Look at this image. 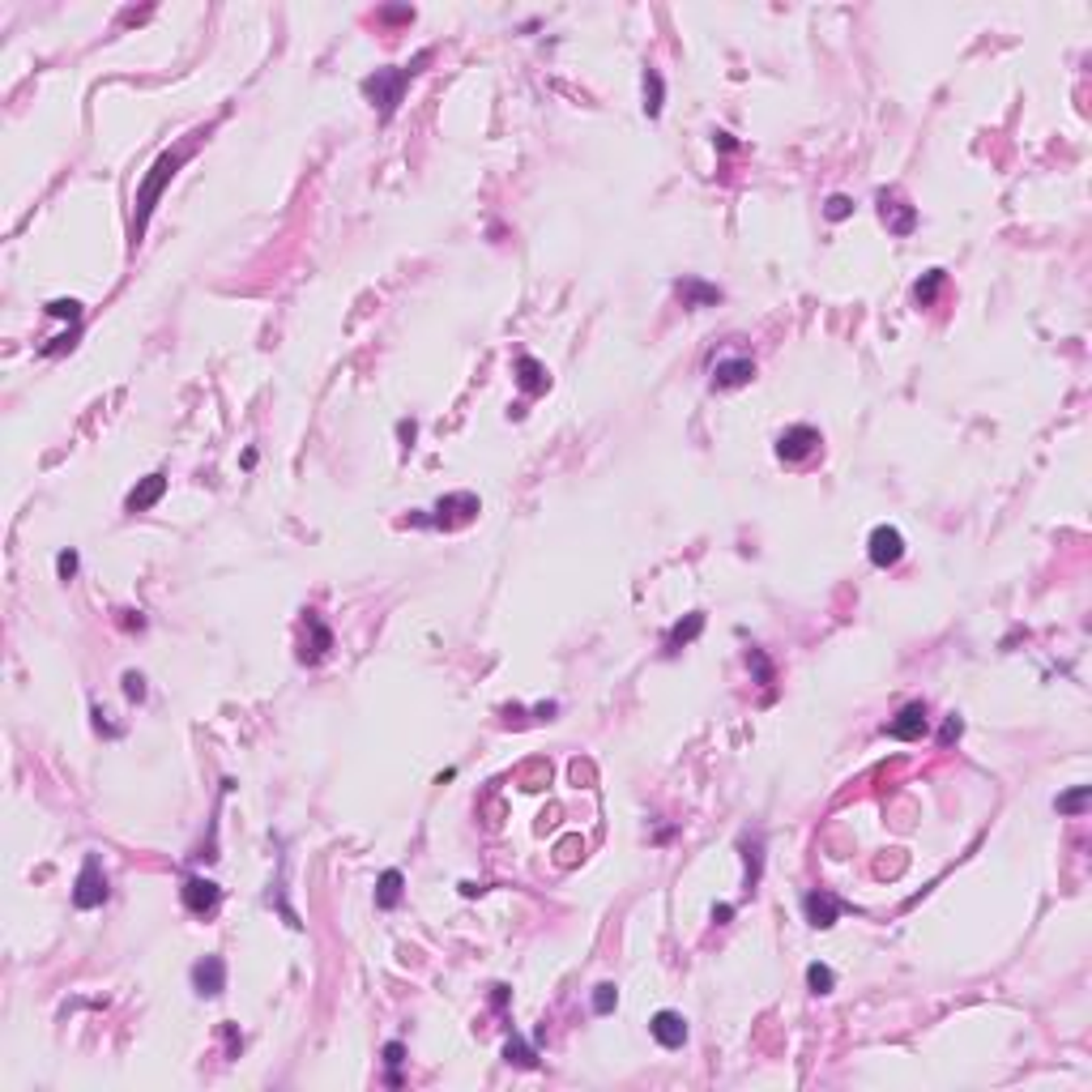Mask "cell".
Segmentation results:
<instances>
[{
    "instance_id": "6da1fadb",
    "label": "cell",
    "mask_w": 1092,
    "mask_h": 1092,
    "mask_svg": "<svg viewBox=\"0 0 1092 1092\" xmlns=\"http://www.w3.org/2000/svg\"><path fill=\"white\" fill-rule=\"evenodd\" d=\"M427 60H431V52H418L410 64H397V69H376L371 78H363V95L371 98V107H380V120H393L397 103H401V90L418 78V69H423Z\"/></svg>"
},
{
    "instance_id": "7a4b0ae2",
    "label": "cell",
    "mask_w": 1092,
    "mask_h": 1092,
    "mask_svg": "<svg viewBox=\"0 0 1092 1092\" xmlns=\"http://www.w3.org/2000/svg\"><path fill=\"white\" fill-rule=\"evenodd\" d=\"M184 150H167V154H158V162L150 167V176L141 179V188H136V214H133V244L145 235V222H150V214H154L158 196H162V188L176 179V171L184 167Z\"/></svg>"
},
{
    "instance_id": "3957f363",
    "label": "cell",
    "mask_w": 1092,
    "mask_h": 1092,
    "mask_svg": "<svg viewBox=\"0 0 1092 1092\" xmlns=\"http://www.w3.org/2000/svg\"><path fill=\"white\" fill-rule=\"evenodd\" d=\"M474 512H478V495H469V491H457V495H444V500L435 504V517H423V512H414V517H410V525H440V529H452V525H466V521H474Z\"/></svg>"
},
{
    "instance_id": "277c9868",
    "label": "cell",
    "mask_w": 1092,
    "mask_h": 1092,
    "mask_svg": "<svg viewBox=\"0 0 1092 1092\" xmlns=\"http://www.w3.org/2000/svg\"><path fill=\"white\" fill-rule=\"evenodd\" d=\"M107 897H112V888H107V875H103V862H98V854H86L78 883H73V905L78 909H98Z\"/></svg>"
},
{
    "instance_id": "5b68a950",
    "label": "cell",
    "mask_w": 1092,
    "mask_h": 1092,
    "mask_svg": "<svg viewBox=\"0 0 1092 1092\" xmlns=\"http://www.w3.org/2000/svg\"><path fill=\"white\" fill-rule=\"evenodd\" d=\"M819 449H823V435H819L815 427H807V423H798V427H785L777 435V457H781V461H790V466H798V461H807V457H815Z\"/></svg>"
},
{
    "instance_id": "8992f818",
    "label": "cell",
    "mask_w": 1092,
    "mask_h": 1092,
    "mask_svg": "<svg viewBox=\"0 0 1092 1092\" xmlns=\"http://www.w3.org/2000/svg\"><path fill=\"white\" fill-rule=\"evenodd\" d=\"M845 909H849V905H845L837 892H828V888H815V892H807V897H802V914H807V922H811L815 931L837 926Z\"/></svg>"
},
{
    "instance_id": "52a82bcc",
    "label": "cell",
    "mask_w": 1092,
    "mask_h": 1092,
    "mask_svg": "<svg viewBox=\"0 0 1092 1092\" xmlns=\"http://www.w3.org/2000/svg\"><path fill=\"white\" fill-rule=\"evenodd\" d=\"M179 900H184V909H188V914L205 917V914H214V909H218L222 888H218L214 879H205V875H188V879H184V888H179Z\"/></svg>"
},
{
    "instance_id": "ba28073f",
    "label": "cell",
    "mask_w": 1092,
    "mask_h": 1092,
    "mask_svg": "<svg viewBox=\"0 0 1092 1092\" xmlns=\"http://www.w3.org/2000/svg\"><path fill=\"white\" fill-rule=\"evenodd\" d=\"M866 555H871V564L875 567H897L900 559H905V538H900V529L875 525L871 529V542H866Z\"/></svg>"
},
{
    "instance_id": "9c48e42d",
    "label": "cell",
    "mask_w": 1092,
    "mask_h": 1092,
    "mask_svg": "<svg viewBox=\"0 0 1092 1092\" xmlns=\"http://www.w3.org/2000/svg\"><path fill=\"white\" fill-rule=\"evenodd\" d=\"M193 990L201 998H218L227 990V960L222 956H201L193 964Z\"/></svg>"
},
{
    "instance_id": "30bf717a",
    "label": "cell",
    "mask_w": 1092,
    "mask_h": 1092,
    "mask_svg": "<svg viewBox=\"0 0 1092 1092\" xmlns=\"http://www.w3.org/2000/svg\"><path fill=\"white\" fill-rule=\"evenodd\" d=\"M883 734H892V739H900V742L922 739V734H926V704H922V700H909V704H905V708L897 713V717H892V722L883 725Z\"/></svg>"
},
{
    "instance_id": "8fae6325",
    "label": "cell",
    "mask_w": 1092,
    "mask_h": 1092,
    "mask_svg": "<svg viewBox=\"0 0 1092 1092\" xmlns=\"http://www.w3.org/2000/svg\"><path fill=\"white\" fill-rule=\"evenodd\" d=\"M649 1033L658 1037V1046H666V1050H682L687 1046V1020L679 1012H658L649 1020Z\"/></svg>"
},
{
    "instance_id": "7c38bea8",
    "label": "cell",
    "mask_w": 1092,
    "mask_h": 1092,
    "mask_svg": "<svg viewBox=\"0 0 1092 1092\" xmlns=\"http://www.w3.org/2000/svg\"><path fill=\"white\" fill-rule=\"evenodd\" d=\"M756 380V363L751 359H722L713 368V389H742Z\"/></svg>"
},
{
    "instance_id": "4fadbf2b",
    "label": "cell",
    "mask_w": 1092,
    "mask_h": 1092,
    "mask_svg": "<svg viewBox=\"0 0 1092 1092\" xmlns=\"http://www.w3.org/2000/svg\"><path fill=\"white\" fill-rule=\"evenodd\" d=\"M879 218L888 222L892 235H909L917 227L914 205H905V201H897V196H888V193H879Z\"/></svg>"
},
{
    "instance_id": "5bb4252c",
    "label": "cell",
    "mask_w": 1092,
    "mask_h": 1092,
    "mask_svg": "<svg viewBox=\"0 0 1092 1092\" xmlns=\"http://www.w3.org/2000/svg\"><path fill=\"white\" fill-rule=\"evenodd\" d=\"M517 385L525 389V397H538V393L550 389V376L534 354H517Z\"/></svg>"
},
{
    "instance_id": "9a60e30c",
    "label": "cell",
    "mask_w": 1092,
    "mask_h": 1092,
    "mask_svg": "<svg viewBox=\"0 0 1092 1092\" xmlns=\"http://www.w3.org/2000/svg\"><path fill=\"white\" fill-rule=\"evenodd\" d=\"M162 491H167V474H150V478H141V487L128 491V512H150V508L162 500Z\"/></svg>"
},
{
    "instance_id": "2e32d148",
    "label": "cell",
    "mask_w": 1092,
    "mask_h": 1092,
    "mask_svg": "<svg viewBox=\"0 0 1092 1092\" xmlns=\"http://www.w3.org/2000/svg\"><path fill=\"white\" fill-rule=\"evenodd\" d=\"M700 632H704V615H700V610H691L687 619H679V624L666 632V658H674L682 644H691L696 636H700Z\"/></svg>"
},
{
    "instance_id": "e0dca14e",
    "label": "cell",
    "mask_w": 1092,
    "mask_h": 1092,
    "mask_svg": "<svg viewBox=\"0 0 1092 1092\" xmlns=\"http://www.w3.org/2000/svg\"><path fill=\"white\" fill-rule=\"evenodd\" d=\"M679 294H682V303H687V308H713V303H722V286L700 282V277H682Z\"/></svg>"
},
{
    "instance_id": "ac0fdd59",
    "label": "cell",
    "mask_w": 1092,
    "mask_h": 1092,
    "mask_svg": "<svg viewBox=\"0 0 1092 1092\" xmlns=\"http://www.w3.org/2000/svg\"><path fill=\"white\" fill-rule=\"evenodd\" d=\"M401 892H406V875H401L397 866H389L385 875L376 879V905H380V909H397V905H401Z\"/></svg>"
},
{
    "instance_id": "d6986e66",
    "label": "cell",
    "mask_w": 1092,
    "mask_h": 1092,
    "mask_svg": "<svg viewBox=\"0 0 1092 1092\" xmlns=\"http://www.w3.org/2000/svg\"><path fill=\"white\" fill-rule=\"evenodd\" d=\"M308 627H312V649H303V653H299V662L316 666L333 649V632L325 627V619H320V615H308Z\"/></svg>"
},
{
    "instance_id": "ffe728a7",
    "label": "cell",
    "mask_w": 1092,
    "mask_h": 1092,
    "mask_svg": "<svg viewBox=\"0 0 1092 1092\" xmlns=\"http://www.w3.org/2000/svg\"><path fill=\"white\" fill-rule=\"evenodd\" d=\"M662 95H666L662 73H658V69H644V116L649 120L662 116Z\"/></svg>"
},
{
    "instance_id": "44dd1931",
    "label": "cell",
    "mask_w": 1092,
    "mask_h": 1092,
    "mask_svg": "<svg viewBox=\"0 0 1092 1092\" xmlns=\"http://www.w3.org/2000/svg\"><path fill=\"white\" fill-rule=\"evenodd\" d=\"M504 1058H508V1063H512V1067H525V1071H534V1067H538V1050L529 1046L525 1037H517V1033L508 1037Z\"/></svg>"
},
{
    "instance_id": "7402d4cb",
    "label": "cell",
    "mask_w": 1092,
    "mask_h": 1092,
    "mask_svg": "<svg viewBox=\"0 0 1092 1092\" xmlns=\"http://www.w3.org/2000/svg\"><path fill=\"white\" fill-rule=\"evenodd\" d=\"M943 286H947V273H943V269H926V277H922V282L914 286V299L922 303V308H931V303L939 299V291H943Z\"/></svg>"
},
{
    "instance_id": "603a6c76",
    "label": "cell",
    "mask_w": 1092,
    "mask_h": 1092,
    "mask_svg": "<svg viewBox=\"0 0 1092 1092\" xmlns=\"http://www.w3.org/2000/svg\"><path fill=\"white\" fill-rule=\"evenodd\" d=\"M742 849H747V888H756V883H760V866H764L760 832H756V837H742Z\"/></svg>"
},
{
    "instance_id": "cb8c5ba5",
    "label": "cell",
    "mask_w": 1092,
    "mask_h": 1092,
    "mask_svg": "<svg viewBox=\"0 0 1092 1092\" xmlns=\"http://www.w3.org/2000/svg\"><path fill=\"white\" fill-rule=\"evenodd\" d=\"M807 986H811V995H832V986H837V973L828 969V964H807Z\"/></svg>"
},
{
    "instance_id": "d4e9b609",
    "label": "cell",
    "mask_w": 1092,
    "mask_h": 1092,
    "mask_svg": "<svg viewBox=\"0 0 1092 1092\" xmlns=\"http://www.w3.org/2000/svg\"><path fill=\"white\" fill-rule=\"evenodd\" d=\"M401 1063H406V1046H401V1041H389V1046H385V1067H389L385 1084H389V1088H401V1075H397Z\"/></svg>"
},
{
    "instance_id": "484cf974",
    "label": "cell",
    "mask_w": 1092,
    "mask_h": 1092,
    "mask_svg": "<svg viewBox=\"0 0 1092 1092\" xmlns=\"http://www.w3.org/2000/svg\"><path fill=\"white\" fill-rule=\"evenodd\" d=\"M1088 798H1092V790H1088V785H1075L1071 794H1063V798H1054V807H1058L1063 815H1080V811L1088 807Z\"/></svg>"
},
{
    "instance_id": "4316f807",
    "label": "cell",
    "mask_w": 1092,
    "mask_h": 1092,
    "mask_svg": "<svg viewBox=\"0 0 1092 1092\" xmlns=\"http://www.w3.org/2000/svg\"><path fill=\"white\" fill-rule=\"evenodd\" d=\"M619 1007V986L615 981H602V986H593V1012L598 1015H610Z\"/></svg>"
},
{
    "instance_id": "83f0119b",
    "label": "cell",
    "mask_w": 1092,
    "mask_h": 1092,
    "mask_svg": "<svg viewBox=\"0 0 1092 1092\" xmlns=\"http://www.w3.org/2000/svg\"><path fill=\"white\" fill-rule=\"evenodd\" d=\"M43 312H47V316H60V320H69L73 329L81 325V303H78V299H52V303H47Z\"/></svg>"
},
{
    "instance_id": "f1b7e54d",
    "label": "cell",
    "mask_w": 1092,
    "mask_h": 1092,
    "mask_svg": "<svg viewBox=\"0 0 1092 1092\" xmlns=\"http://www.w3.org/2000/svg\"><path fill=\"white\" fill-rule=\"evenodd\" d=\"M849 214H854V201H849L845 193H832L828 201H823V218H828V222H845Z\"/></svg>"
},
{
    "instance_id": "f546056e",
    "label": "cell",
    "mask_w": 1092,
    "mask_h": 1092,
    "mask_svg": "<svg viewBox=\"0 0 1092 1092\" xmlns=\"http://www.w3.org/2000/svg\"><path fill=\"white\" fill-rule=\"evenodd\" d=\"M78 564H81V559H78V550H73V546H69V550H60V555H56L60 581H73V576H78Z\"/></svg>"
},
{
    "instance_id": "4dcf8cb0",
    "label": "cell",
    "mask_w": 1092,
    "mask_h": 1092,
    "mask_svg": "<svg viewBox=\"0 0 1092 1092\" xmlns=\"http://www.w3.org/2000/svg\"><path fill=\"white\" fill-rule=\"evenodd\" d=\"M124 696L128 700H145V674H136V670H124Z\"/></svg>"
},
{
    "instance_id": "1f68e13d",
    "label": "cell",
    "mask_w": 1092,
    "mask_h": 1092,
    "mask_svg": "<svg viewBox=\"0 0 1092 1092\" xmlns=\"http://www.w3.org/2000/svg\"><path fill=\"white\" fill-rule=\"evenodd\" d=\"M747 666H756V679H760V682H773V666H768V658H764L760 649H751V653H747Z\"/></svg>"
},
{
    "instance_id": "d6a6232c",
    "label": "cell",
    "mask_w": 1092,
    "mask_h": 1092,
    "mask_svg": "<svg viewBox=\"0 0 1092 1092\" xmlns=\"http://www.w3.org/2000/svg\"><path fill=\"white\" fill-rule=\"evenodd\" d=\"M960 734H964V722H960V717H956V713H952V717H947V725H943V734H939V742L947 747V742H956V739H960Z\"/></svg>"
},
{
    "instance_id": "836d02e7",
    "label": "cell",
    "mask_w": 1092,
    "mask_h": 1092,
    "mask_svg": "<svg viewBox=\"0 0 1092 1092\" xmlns=\"http://www.w3.org/2000/svg\"><path fill=\"white\" fill-rule=\"evenodd\" d=\"M572 849H576V840H564V845H559V862H572V858H576Z\"/></svg>"
},
{
    "instance_id": "e575fe53",
    "label": "cell",
    "mask_w": 1092,
    "mask_h": 1092,
    "mask_svg": "<svg viewBox=\"0 0 1092 1092\" xmlns=\"http://www.w3.org/2000/svg\"><path fill=\"white\" fill-rule=\"evenodd\" d=\"M713 141H717L722 150H734V136H730V133H713Z\"/></svg>"
}]
</instances>
